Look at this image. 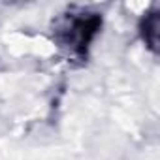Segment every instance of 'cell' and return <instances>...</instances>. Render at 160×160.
I'll list each match as a JSON object with an SVG mask.
<instances>
[{
  "label": "cell",
  "instance_id": "cell-1",
  "mask_svg": "<svg viewBox=\"0 0 160 160\" xmlns=\"http://www.w3.org/2000/svg\"><path fill=\"white\" fill-rule=\"evenodd\" d=\"M102 30V15L87 8H68L51 25L53 42L70 60L85 62L92 42Z\"/></svg>",
  "mask_w": 160,
  "mask_h": 160
},
{
  "label": "cell",
  "instance_id": "cell-2",
  "mask_svg": "<svg viewBox=\"0 0 160 160\" xmlns=\"http://www.w3.org/2000/svg\"><path fill=\"white\" fill-rule=\"evenodd\" d=\"M139 36H141L145 47L156 55L158 49H160V10L158 8L149 10L141 17V21H139Z\"/></svg>",
  "mask_w": 160,
  "mask_h": 160
}]
</instances>
